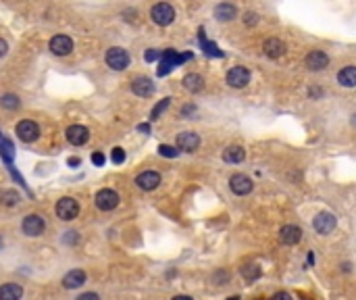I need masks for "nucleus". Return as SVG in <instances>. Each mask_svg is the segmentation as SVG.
<instances>
[{
    "mask_svg": "<svg viewBox=\"0 0 356 300\" xmlns=\"http://www.w3.org/2000/svg\"><path fill=\"white\" fill-rule=\"evenodd\" d=\"M150 17H152V21L157 23V25L167 27L175 21V8L171 4H167V2H159V4L152 6Z\"/></svg>",
    "mask_w": 356,
    "mask_h": 300,
    "instance_id": "1",
    "label": "nucleus"
},
{
    "mask_svg": "<svg viewBox=\"0 0 356 300\" xmlns=\"http://www.w3.org/2000/svg\"><path fill=\"white\" fill-rule=\"evenodd\" d=\"M15 132H17V138L21 142L29 144V142H35L40 138V125L35 121H31V119H23V121L17 123Z\"/></svg>",
    "mask_w": 356,
    "mask_h": 300,
    "instance_id": "2",
    "label": "nucleus"
},
{
    "mask_svg": "<svg viewBox=\"0 0 356 300\" xmlns=\"http://www.w3.org/2000/svg\"><path fill=\"white\" fill-rule=\"evenodd\" d=\"M79 215V204L75 198L71 196H65L56 202V217L63 219V221H73V219Z\"/></svg>",
    "mask_w": 356,
    "mask_h": 300,
    "instance_id": "3",
    "label": "nucleus"
},
{
    "mask_svg": "<svg viewBox=\"0 0 356 300\" xmlns=\"http://www.w3.org/2000/svg\"><path fill=\"white\" fill-rule=\"evenodd\" d=\"M106 65H109L111 69H115V71H123V69L129 67V54L127 50L123 48H109L106 50Z\"/></svg>",
    "mask_w": 356,
    "mask_h": 300,
    "instance_id": "4",
    "label": "nucleus"
},
{
    "mask_svg": "<svg viewBox=\"0 0 356 300\" xmlns=\"http://www.w3.org/2000/svg\"><path fill=\"white\" fill-rule=\"evenodd\" d=\"M44 227H46L44 219H42L40 215H33V213L27 215L25 219H23V223H21L23 234L29 236V238H38V236H42V234H44Z\"/></svg>",
    "mask_w": 356,
    "mask_h": 300,
    "instance_id": "5",
    "label": "nucleus"
},
{
    "mask_svg": "<svg viewBox=\"0 0 356 300\" xmlns=\"http://www.w3.org/2000/svg\"><path fill=\"white\" fill-rule=\"evenodd\" d=\"M187 59H192V54H177L175 50H167L163 54V61H161V67H159V75H167L173 67H177L179 63L187 61Z\"/></svg>",
    "mask_w": 356,
    "mask_h": 300,
    "instance_id": "6",
    "label": "nucleus"
},
{
    "mask_svg": "<svg viewBox=\"0 0 356 300\" xmlns=\"http://www.w3.org/2000/svg\"><path fill=\"white\" fill-rule=\"evenodd\" d=\"M227 84L231 88H246L250 84V71L242 65H235L227 71Z\"/></svg>",
    "mask_w": 356,
    "mask_h": 300,
    "instance_id": "7",
    "label": "nucleus"
},
{
    "mask_svg": "<svg viewBox=\"0 0 356 300\" xmlns=\"http://www.w3.org/2000/svg\"><path fill=\"white\" fill-rule=\"evenodd\" d=\"M229 188L237 196H246V194L252 192L254 183H252V179L248 177V175H244V173H235V175L229 177Z\"/></svg>",
    "mask_w": 356,
    "mask_h": 300,
    "instance_id": "8",
    "label": "nucleus"
},
{
    "mask_svg": "<svg viewBox=\"0 0 356 300\" xmlns=\"http://www.w3.org/2000/svg\"><path fill=\"white\" fill-rule=\"evenodd\" d=\"M136 186L144 192H152L161 186V173L157 171H142L136 177Z\"/></svg>",
    "mask_w": 356,
    "mask_h": 300,
    "instance_id": "9",
    "label": "nucleus"
},
{
    "mask_svg": "<svg viewBox=\"0 0 356 300\" xmlns=\"http://www.w3.org/2000/svg\"><path fill=\"white\" fill-rule=\"evenodd\" d=\"M336 225H338V221H336V217L331 215V213H319V215L315 217V221H313L315 232L321 234V236L331 234V232L336 229Z\"/></svg>",
    "mask_w": 356,
    "mask_h": 300,
    "instance_id": "10",
    "label": "nucleus"
},
{
    "mask_svg": "<svg viewBox=\"0 0 356 300\" xmlns=\"http://www.w3.org/2000/svg\"><path fill=\"white\" fill-rule=\"evenodd\" d=\"M304 65H306L308 71H323V69L329 65V56L323 50H313V52L306 54Z\"/></svg>",
    "mask_w": 356,
    "mask_h": 300,
    "instance_id": "11",
    "label": "nucleus"
},
{
    "mask_svg": "<svg viewBox=\"0 0 356 300\" xmlns=\"http://www.w3.org/2000/svg\"><path fill=\"white\" fill-rule=\"evenodd\" d=\"M65 138H67L69 144L84 146L90 140V132H88V128H84V125H71V128H67V132H65Z\"/></svg>",
    "mask_w": 356,
    "mask_h": 300,
    "instance_id": "12",
    "label": "nucleus"
},
{
    "mask_svg": "<svg viewBox=\"0 0 356 300\" xmlns=\"http://www.w3.org/2000/svg\"><path fill=\"white\" fill-rule=\"evenodd\" d=\"M117 204H119V194L115 190H100L96 194V206L100 211H113L117 209Z\"/></svg>",
    "mask_w": 356,
    "mask_h": 300,
    "instance_id": "13",
    "label": "nucleus"
},
{
    "mask_svg": "<svg viewBox=\"0 0 356 300\" xmlns=\"http://www.w3.org/2000/svg\"><path fill=\"white\" fill-rule=\"evenodd\" d=\"M48 48H50V52L56 54V56H65V54H69L71 50H73V40H71L69 36L58 33V36H54V38L50 40Z\"/></svg>",
    "mask_w": 356,
    "mask_h": 300,
    "instance_id": "14",
    "label": "nucleus"
},
{
    "mask_svg": "<svg viewBox=\"0 0 356 300\" xmlns=\"http://www.w3.org/2000/svg\"><path fill=\"white\" fill-rule=\"evenodd\" d=\"M200 146V136L194 132H181L177 136V150H183V152H194Z\"/></svg>",
    "mask_w": 356,
    "mask_h": 300,
    "instance_id": "15",
    "label": "nucleus"
},
{
    "mask_svg": "<svg viewBox=\"0 0 356 300\" xmlns=\"http://www.w3.org/2000/svg\"><path fill=\"white\" fill-rule=\"evenodd\" d=\"M132 92L136 96H142V98H150L154 94V82L150 77H144V75H140L136 77L134 82H132Z\"/></svg>",
    "mask_w": 356,
    "mask_h": 300,
    "instance_id": "16",
    "label": "nucleus"
},
{
    "mask_svg": "<svg viewBox=\"0 0 356 300\" xmlns=\"http://www.w3.org/2000/svg\"><path fill=\"white\" fill-rule=\"evenodd\" d=\"M279 240H281V244H286V246L298 244L302 240V229L298 225H283L279 229Z\"/></svg>",
    "mask_w": 356,
    "mask_h": 300,
    "instance_id": "17",
    "label": "nucleus"
},
{
    "mask_svg": "<svg viewBox=\"0 0 356 300\" xmlns=\"http://www.w3.org/2000/svg\"><path fill=\"white\" fill-rule=\"evenodd\" d=\"M88 280V275L84 269H71L65 273V278H63V286L67 288V290H75V288L79 286H84Z\"/></svg>",
    "mask_w": 356,
    "mask_h": 300,
    "instance_id": "18",
    "label": "nucleus"
},
{
    "mask_svg": "<svg viewBox=\"0 0 356 300\" xmlns=\"http://www.w3.org/2000/svg\"><path fill=\"white\" fill-rule=\"evenodd\" d=\"M263 50L269 59H279V56L286 54V44H283L279 38H269L263 44Z\"/></svg>",
    "mask_w": 356,
    "mask_h": 300,
    "instance_id": "19",
    "label": "nucleus"
},
{
    "mask_svg": "<svg viewBox=\"0 0 356 300\" xmlns=\"http://www.w3.org/2000/svg\"><path fill=\"white\" fill-rule=\"evenodd\" d=\"M181 84H183V88H185L187 92H192V94L204 90V79H202V75H198V73H187V75L181 79Z\"/></svg>",
    "mask_w": 356,
    "mask_h": 300,
    "instance_id": "20",
    "label": "nucleus"
},
{
    "mask_svg": "<svg viewBox=\"0 0 356 300\" xmlns=\"http://www.w3.org/2000/svg\"><path fill=\"white\" fill-rule=\"evenodd\" d=\"M215 17H217V21H233L235 17H237V8L233 6V4H229V2H221V4H217L215 6Z\"/></svg>",
    "mask_w": 356,
    "mask_h": 300,
    "instance_id": "21",
    "label": "nucleus"
},
{
    "mask_svg": "<svg viewBox=\"0 0 356 300\" xmlns=\"http://www.w3.org/2000/svg\"><path fill=\"white\" fill-rule=\"evenodd\" d=\"M338 82L344 88H356V67L354 65L344 67L342 71L338 73Z\"/></svg>",
    "mask_w": 356,
    "mask_h": 300,
    "instance_id": "22",
    "label": "nucleus"
},
{
    "mask_svg": "<svg viewBox=\"0 0 356 300\" xmlns=\"http://www.w3.org/2000/svg\"><path fill=\"white\" fill-rule=\"evenodd\" d=\"M23 288L19 284H4L0 288V300H21Z\"/></svg>",
    "mask_w": 356,
    "mask_h": 300,
    "instance_id": "23",
    "label": "nucleus"
},
{
    "mask_svg": "<svg viewBox=\"0 0 356 300\" xmlns=\"http://www.w3.org/2000/svg\"><path fill=\"white\" fill-rule=\"evenodd\" d=\"M244 158H246V150L242 146H229V148H225V152H223L225 163H242Z\"/></svg>",
    "mask_w": 356,
    "mask_h": 300,
    "instance_id": "24",
    "label": "nucleus"
},
{
    "mask_svg": "<svg viewBox=\"0 0 356 300\" xmlns=\"http://www.w3.org/2000/svg\"><path fill=\"white\" fill-rule=\"evenodd\" d=\"M240 273H242V278L246 280V282H254V280H258L260 278V265H256V263H248V265H244V267L240 269Z\"/></svg>",
    "mask_w": 356,
    "mask_h": 300,
    "instance_id": "25",
    "label": "nucleus"
},
{
    "mask_svg": "<svg viewBox=\"0 0 356 300\" xmlns=\"http://www.w3.org/2000/svg\"><path fill=\"white\" fill-rule=\"evenodd\" d=\"M21 202V196L17 190H4L0 192V204L2 206H17Z\"/></svg>",
    "mask_w": 356,
    "mask_h": 300,
    "instance_id": "26",
    "label": "nucleus"
},
{
    "mask_svg": "<svg viewBox=\"0 0 356 300\" xmlns=\"http://www.w3.org/2000/svg\"><path fill=\"white\" fill-rule=\"evenodd\" d=\"M0 154L4 156V160L10 165L13 163V156H15V146L10 140H6V138H0Z\"/></svg>",
    "mask_w": 356,
    "mask_h": 300,
    "instance_id": "27",
    "label": "nucleus"
},
{
    "mask_svg": "<svg viewBox=\"0 0 356 300\" xmlns=\"http://www.w3.org/2000/svg\"><path fill=\"white\" fill-rule=\"evenodd\" d=\"M0 107L6 109V111H17L21 107V100L15 94H4L2 98H0Z\"/></svg>",
    "mask_w": 356,
    "mask_h": 300,
    "instance_id": "28",
    "label": "nucleus"
},
{
    "mask_svg": "<svg viewBox=\"0 0 356 300\" xmlns=\"http://www.w3.org/2000/svg\"><path fill=\"white\" fill-rule=\"evenodd\" d=\"M169 105H171V98H163V100L159 102V105L152 109V113H150V121H157V119L161 117V115L169 109Z\"/></svg>",
    "mask_w": 356,
    "mask_h": 300,
    "instance_id": "29",
    "label": "nucleus"
},
{
    "mask_svg": "<svg viewBox=\"0 0 356 300\" xmlns=\"http://www.w3.org/2000/svg\"><path fill=\"white\" fill-rule=\"evenodd\" d=\"M200 40H202V46H204V52L208 54V56H223V52L217 48L212 42H206L204 40V36H202V31H200Z\"/></svg>",
    "mask_w": 356,
    "mask_h": 300,
    "instance_id": "30",
    "label": "nucleus"
},
{
    "mask_svg": "<svg viewBox=\"0 0 356 300\" xmlns=\"http://www.w3.org/2000/svg\"><path fill=\"white\" fill-rule=\"evenodd\" d=\"M159 154L161 156H167V158H175L177 154H179V150L173 148V146H167V144H161L159 146Z\"/></svg>",
    "mask_w": 356,
    "mask_h": 300,
    "instance_id": "31",
    "label": "nucleus"
},
{
    "mask_svg": "<svg viewBox=\"0 0 356 300\" xmlns=\"http://www.w3.org/2000/svg\"><path fill=\"white\" fill-rule=\"evenodd\" d=\"M212 282H215L217 286H223L225 282H229V273L227 271H217L215 275H212Z\"/></svg>",
    "mask_w": 356,
    "mask_h": 300,
    "instance_id": "32",
    "label": "nucleus"
},
{
    "mask_svg": "<svg viewBox=\"0 0 356 300\" xmlns=\"http://www.w3.org/2000/svg\"><path fill=\"white\" fill-rule=\"evenodd\" d=\"M111 158H113V163H115V165L123 163V160H125V152H123V148H113Z\"/></svg>",
    "mask_w": 356,
    "mask_h": 300,
    "instance_id": "33",
    "label": "nucleus"
},
{
    "mask_svg": "<svg viewBox=\"0 0 356 300\" xmlns=\"http://www.w3.org/2000/svg\"><path fill=\"white\" fill-rule=\"evenodd\" d=\"M104 160H106V158H104L102 152H94V154H92V163L96 165V167H102V165H104Z\"/></svg>",
    "mask_w": 356,
    "mask_h": 300,
    "instance_id": "34",
    "label": "nucleus"
},
{
    "mask_svg": "<svg viewBox=\"0 0 356 300\" xmlns=\"http://www.w3.org/2000/svg\"><path fill=\"white\" fill-rule=\"evenodd\" d=\"M159 56H161V52L159 50H154V48H150V50H146V54H144V59L150 63V61H157L159 59Z\"/></svg>",
    "mask_w": 356,
    "mask_h": 300,
    "instance_id": "35",
    "label": "nucleus"
},
{
    "mask_svg": "<svg viewBox=\"0 0 356 300\" xmlns=\"http://www.w3.org/2000/svg\"><path fill=\"white\" fill-rule=\"evenodd\" d=\"M244 21L248 23V25H256V23H258V17H256V13H246Z\"/></svg>",
    "mask_w": 356,
    "mask_h": 300,
    "instance_id": "36",
    "label": "nucleus"
},
{
    "mask_svg": "<svg viewBox=\"0 0 356 300\" xmlns=\"http://www.w3.org/2000/svg\"><path fill=\"white\" fill-rule=\"evenodd\" d=\"M77 300H100V296L96 292H86V294H81Z\"/></svg>",
    "mask_w": 356,
    "mask_h": 300,
    "instance_id": "37",
    "label": "nucleus"
},
{
    "mask_svg": "<svg viewBox=\"0 0 356 300\" xmlns=\"http://www.w3.org/2000/svg\"><path fill=\"white\" fill-rule=\"evenodd\" d=\"M8 52V44L2 40V38H0V59H2V56Z\"/></svg>",
    "mask_w": 356,
    "mask_h": 300,
    "instance_id": "38",
    "label": "nucleus"
},
{
    "mask_svg": "<svg viewBox=\"0 0 356 300\" xmlns=\"http://www.w3.org/2000/svg\"><path fill=\"white\" fill-rule=\"evenodd\" d=\"M273 300H292V296L288 292H279V294L273 296Z\"/></svg>",
    "mask_w": 356,
    "mask_h": 300,
    "instance_id": "39",
    "label": "nucleus"
},
{
    "mask_svg": "<svg viewBox=\"0 0 356 300\" xmlns=\"http://www.w3.org/2000/svg\"><path fill=\"white\" fill-rule=\"evenodd\" d=\"M194 111H196V107H194V105H187V107H183V109H181V115H183V117H185V115L194 113Z\"/></svg>",
    "mask_w": 356,
    "mask_h": 300,
    "instance_id": "40",
    "label": "nucleus"
},
{
    "mask_svg": "<svg viewBox=\"0 0 356 300\" xmlns=\"http://www.w3.org/2000/svg\"><path fill=\"white\" fill-rule=\"evenodd\" d=\"M67 234H69V236H65L63 242H75V240H77V234H75V232H67Z\"/></svg>",
    "mask_w": 356,
    "mask_h": 300,
    "instance_id": "41",
    "label": "nucleus"
},
{
    "mask_svg": "<svg viewBox=\"0 0 356 300\" xmlns=\"http://www.w3.org/2000/svg\"><path fill=\"white\" fill-rule=\"evenodd\" d=\"M308 96L319 98V96H321V90H319V88H311V90H308Z\"/></svg>",
    "mask_w": 356,
    "mask_h": 300,
    "instance_id": "42",
    "label": "nucleus"
},
{
    "mask_svg": "<svg viewBox=\"0 0 356 300\" xmlns=\"http://www.w3.org/2000/svg\"><path fill=\"white\" fill-rule=\"evenodd\" d=\"M138 130H140V132H150V125H148V123H140Z\"/></svg>",
    "mask_w": 356,
    "mask_h": 300,
    "instance_id": "43",
    "label": "nucleus"
},
{
    "mask_svg": "<svg viewBox=\"0 0 356 300\" xmlns=\"http://www.w3.org/2000/svg\"><path fill=\"white\" fill-rule=\"evenodd\" d=\"M173 300H194L192 296H185V294H179V296H175Z\"/></svg>",
    "mask_w": 356,
    "mask_h": 300,
    "instance_id": "44",
    "label": "nucleus"
},
{
    "mask_svg": "<svg viewBox=\"0 0 356 300\" xmlns=\"http://www.w3.org/2000/svg\"><path fill=\"white\" fill-rule=\"evenodd\" d=\"M69 165H73V167L79 165V158H69Z\"/></svg>",
    "mask_w": 356,
    "mask_h": 300,
    "instance_id": "45",
    "label": "nucleus"
},
{
    "mask_svg": "<svg viewBox=\"0 0 356 300\" xmlns=\"http://www.w3.org/2000/svg\"><path fill=\"white\" fill-rule=\"evenodd\" d=\"M2 246H4V240H2V236H0V250H2Z\"/></svg>",
    "mask_w": 356,
    "mask_h": 300,
    "instance_id": "46",
    "label": "nucleus"
},
{
    "mask_svg": "<svg viewBox=\"0 0 356 300\" xmlns=\"http://www.w3.org/2000/svg\"><path fill=\"white\" fill-rule=\"evenodd\" d=\"M229 300H237V298H229Z\"/></svg>",
    "mask_w": 356,
    "mask_h": 300,
    "instance_id": "47",
    "label": "nucleus"
}]
</instances>
